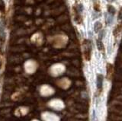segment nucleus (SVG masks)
I'll use <instances>...</instances> for the list:
<instances>
[{"mask_svg": "<svg viewBox=\"0 0 122 121\" xmlns=\"http://www.w3.org/2000/svg\"><path fill=\"white\" fill-rule=\"evenodd\" d=\"M83 44H84V55H85L86 59L89 60L91 57V51H92L91 42L89 40H85Z\"/></svg>", "mask_w": 122, "mask_h": 121, "instance_id": "1", "label": "nucleus"}, {"mask_svg": "<svg viewBox=\"0 0 122 121\" xmlns=\"http://www.w3.org/2000/svg\"><path fill=\"white\" fill-rule=\"evenodd\" d=\"M106 21L108 22V24H111L112 23V17L111 16V15L109 14V15H106Z\"/></svg>", "mask_w": 122, "mask_h": 121, "instance_id": "8", "label": "nucleus"}, {"mask_svg": "<svg viewBox=\"0 0 122 121\" xmlns=\"http://www.w3.org/2000/svg\"><path fill=\"white\" fill-rule=\"evenodd\" d=\"M106 1L108 2H113V0H106Z\"/></svg>", "mask_w": 122, "mask_h": 121, "instance_id": "9", "label": "nucleus"}, {"mask_svg": "<svg viewBox=\"0 0 122 121\" xmlns=\"http://www.w3.org/2000/svg\"><path fill=\"white\" fill-rule=\"evenodd\" d=\"M5 2H4L3 0H0V12H5Z\"/></svg>", "mask_w": 122, "mask_h": 121, "instance_id": "7", "label": "nucleus"}, {"mask_svg": "<svg viewBox=\"0 0 122 121\" xmlns=\"http://www.w3.org/2000/svg\"><path fill=\"white\" fill-rule=\"evenodd\" d=\"M103 81H104V77L103 75L99 74L97 76V90L100 93L102 91V88H103Z\"/></svg>", "mask_w": 122, "mask_h": 121, "instance_id": "2", "label": "nucleus"}, {"mask_svg": "<svg viewBox=\"0 0 122 121\" xmlns=\"http://www.w3.org/2000/svg\"><path fill=\"white\" fill-rule=\"evenodd\" d=\"M108 13L110 15H113L115 14V9H114V7L112 6V5H108Z\"/></svg>", "mask_w": 122, "mask_h": 121, "instance_id": "6", "label": "nucleus"}, {"mask_svg": "<svg viewBox=\"0 0 122 121\" xmlns=\"http://www.w3.org/2000/svg\"><path fill=\"white\" fill-rule=\"evenodd\" d=\"M5 28H4V27L0 24V40L1 41H3L5 40Z\"/></svg>", "mask_w": 122, "mask_h": 121, "instance_id": "3", "label": "nucleus"}, {"mask_svg": "<svg viewBox=\"0 0 122 121\" xmlns=\"http://www.w3.org/2000/svg\"><path fill=\"white\" fill-rule=\"evenodd\" d=\"M96 44H97V47L98 49V50H100V51L104 50V45H103V43L102 42L101 40L98 39L96 40Z\"/></svg>", "mask_w": 122, "mask_h": 121, "instance_id": "5", "label": "nucleus"}, {"mask_svg": "<svg viewBox=\"0 0 122 121\" xmlns=\"http://www.w3.org/2000/svg\"><path fill=\"white\" fill-rule=\"evenodd\" d=\"M102 28V24L100 21H96L94 24V31L95 33H98Z\"/></svg>", "mask_w": 122, "mask_h": 121, "instance_id": "4", "label": "nucleus"}]
</instances>
